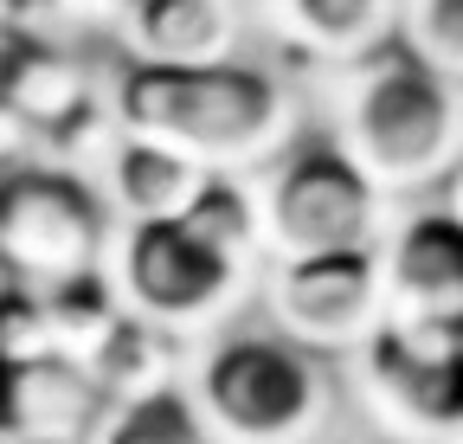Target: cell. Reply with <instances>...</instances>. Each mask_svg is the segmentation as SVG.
<instances>
[{
	"label": "cell",
	"mask_w": 463,
	"mask_h": 444,
	"mask_svg": "<svg viewBox=\"0 0 463 444\" xmlns=\"http://www.w3.org/2000/svg\"><path fill=\"white\" fill-rule=\"evenodd\" d=\"M270 33L316 65H361L399 39V0H264Z\"/></svg>",
	"instance_id": "obj_13"
},
{
	"label": "cell",
	"mask_w": 463,
	"mask_h": 444,
	"mask_svg": "<svg viewBox=\"0 0 463 444\" xmlns=\"http://www.w3.org/2000/svg\"><path fill=\"white\" fill-rule=\"evenodd\" d=\"M200 187H206V168L181 161L174 148L142 142V136H123V129L103 136L97 194H103V206H109L116 226H161V219H181Z\"/></svg>",
	"instance_id": "obj_12"
},
{
	"label": "cell",
	"mask_w": 463,
	"mask_h": 444,
	"mask_svg": "<svg viewBox=\"0 0 463 444\" xmlns=\"http://www.w3.org/2000/svg\"><path fill=\"white\" fill-rule=\"evenodd\" d=\"M264 284V328H277L283 342H297L316 361L361 354L373 342V328L386 322V270L380 245L367 251H322V258H283L258 270Z\"/></svg>",
	"instance_id": "obj_7"
},
{
	"label": "cell",
	"mask_w": 463,
	"mask_h": 444,
	"mask_svg": "<svg viewBox=\"0 0 463 444\" xmlns=\"http://www.w3.org/2000/svg\"><path fill=\"white\" fill-rule=\"evenodd\" d=\"M0 444H7V438H0Z\"/></svg>",
	"instance_id": "obj_18"
},
{
	"label": "cell",
	"mask_w": 463,
	"mask_h": 444,
	"mask_svg": "<svg viewBox=\"0 0 463 444\" xmlns=\"http://www.w3.org/2000/svg\"><path fill=\"white\" fill-rule=\"evenodd\" d=\"M103 412V386L65 354H0V438L84 444Z\"/></svg>",
	"instance_id": "obj_9"
},
{
	"label": "cell",
	"mask_w": 463,
	"mask_h": 444,
	"mask_svg": "<svg viewBox=\"0 0 463 444\" xmlns=\"http://www.w3.org/2000/svg\"><path fill=\"white\" fill-rule=\"evenodd\" d=\"M251 187H258L264 264L367 251L386 232V194L335 148V136H297Z\"/></svg>",
	"instance_id": "obj_6"
},
{
	"label": "cell",
	"mask_w": 463,
	"mask_h": 444,
	"mask_svg": "<svg viewBox=\"0 0 463 444\" xmlns=\"http://www.w3.org/2000/svg\"><path fill=\"white\" fill-rule=\"evenodd\" d=\"M84 444H213V438L187 400V380H174V386H148V393L103 400Z\"/></svg>",
	"instance_id": "obj_14"
},
{
	"label": "cell",
	"mask_w": 463,
	"mask_h": 444,
	"mask_svg": "<svg viewBox=\"0 0 463 444\" xmlns=\"http://www.w3.org/2000/svg\"><path fill=\"white\" fill-rule=\"evenodd\" d=\"M367 400L405 438H463V316H399L354 354Z\"/></svg>",
	"instance_id": "obj_8"
},
{
	"label": "cell",
	"mask_w": 463,
	"mask_h": 444,
	"mask_svg": "<svg viewBox=\"0 0 463 444\" xmlns=\"http://www.w3.org/2000/svg\"><path fill=\"white\" fill-rule=\"evenodd\" d=\"M181 226L194 239H206L213 251H225L232 264L264 270V226H258V187L245 175H206V187L194 194V206L181 213Z\"/></svg>",
	"instance_id": "obj_15"
},
{
	"label": "cell",
	"mask_w": 463,
	"mask_h": 444,
	"mask_svg": "<svg viewBox=\"0 0 463 444\" xmlns=\"http://www.w3.org/2000/svg\"><path fill=\"white\" fill-rule=\"evenodd\" d=\"M399 45L463 84V0H399Z\"/></svg>",
	"instance_id": "obj_16"
},
{
	"label": "cell",
	"mask_w": 463,
	"mask_h": 444,
	"mask_svg": "<svg viewBox=\"0 0 463 444\" xmlns=\"http://www.w3.org/2000/svg\"><path fill=\"white\" fill-rule=\"evenodd\" d=\"M103 277H109L116 303H123V316L161 328L174 342L232 328V309L258 290V270L232 264L225 251L194 239L181 219H161V226H116Z\"/></svg>",
	"instance_id": "obj_4"
},
{
	"label": "cell",
	"mask_w": 463,
	"mask_h": 444,
	"mask_svg": "<svg viewBox=\"0 0 463 444\" xmlns=\"http://www.w3.org/2000/svg\"><path fill=\"white\" fill-rule=\"evenodd\" d=\"M116 219L97 181L71 161L0 175V277L14 290H58L78 277H103Z\"/></svg>",
	"instance_id": "obj_5"
},
{
	"label": "cell",
	"mask_w": 463,
	"mask_h": 444,
	"mask_svg": "<svg viewBox=\"0 0 463 444\" xmlns=\"http://www.w3.org/2000/svg\"><path fill=\"white\" fill-rule=\"evenodd\" d=\"M438 194H444V200H438V206H444V213H450V219H463V155H457V168H450V175H444V187H438Z\"/></svg>",
	"instance_id": "obj_17"
},
{
	"label": "cell",
	"mask_w": 463,
	"mask_h": 444,
	"mask_svg": "<svg viewBox=\"0 0 463 444\" xmlns=\"http://www.w3.org/2000/svg\"><path fill=\"white\" fill-rule=\"evenodd\" d=\"M116 45L155 71L225 65L239 59V0H129Z\"/></svg>",
	"instance_id": "obj_11"
},
{
	"label": "cell",
	"mask_w": 463,
	"mask_h": 444,
	"mask_svg": "<svg viewBox=\"0 0 463 444\" xmlns=\"http://www.w3.org/2000/svg\"><path fill=\"white\" fill-rule=\"evenodd\" d=\"M335 148L392 200L444 187L463 155V84L438 78L399 39L341 71Z\"/></svg>",
	"instance_id": "obj_2"
},
{
	"label": "cell",
	"mask_w": 463,
	"mask_h": 444,
	"mask_svg": "<svg viewBox=\"0 0 463 444\" xmlns=\"http://www.w3.org/2000/svg\"><path fill=\"white\" fill-rule=\"evenodd\" d=\"M187 400L213 444H316L335 419V367L277 328H219L187 361Z\"/></svg>",
	"instance_id": "obj_3"
},
{
	"label": "cell",
	"mask_w": 463,
	"mask_h": 444,
	"mask_svg": "<svg viewBox=\"0 0 463 444\" xmlns=\"http://www.w3.org/2000/svg\"><path fill=\"white\" fill-rule=\"evenodd\" d=\"M109 117L123 136L161 142L206 175H264L270 161L303 136V97L270 65H194L155 71L129 65L109 90Z\"/></svg>",
	"instance_id": "obj_1"
},
{
	"label": "cell",
	"mask_w": 463,
	"mask_h": 444,
	"mask_svg": "<svg viewBox=\"0 0 463 444\" xmlns=\"http://www.w3.org/2000/svg\"><path fill=\"white\" fill-rule=\"evenodd\" d=\"M457 444H463V438H457Z\"/></svg>",
	"instance_id": "obj_19"
},
{
	"label": "cell",
	"mask_w": 463,
	"mask_h": 444,
	"mask_svg": "<svg viewBox=\"0 0 463 444\" xmlns=\"http://www.w3.org/2000/svg\"><path fill=\"white\" fill-rule=\"evenodd\" d=\"M386 309L399 316H463V219L444 206L399 213L380 239Z\"/></svg>",
	"instance_id": "obj_10"
}]
</instances>
